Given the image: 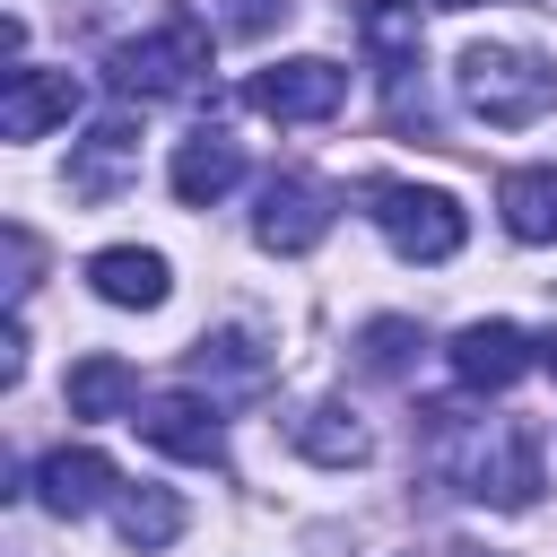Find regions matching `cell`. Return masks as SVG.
Listing matches in <instances>:
<instances>
[{
  "label": "cell",
  "mask_w": 557,
  "mask_h": 557,
  "mask_svg": "<svg viewBox=\"0 0 557 557\" xmlns=\"http://www.w3.org/2000/svg\"><path fill=\"white\" fill-rule=\"evenodd\" d=\"M426 435H435V470L461 496L505 505V513L540 505V435L531 426H513V418L487 426V418H461V409H426Z\"/></svg>",
  "instance_id": "obj_1"
},
{
  "label": "cell",
  "mask_w": 557,
  "mask_h": 557,
  "mask_svg": "<svg viewBox=\"0 0 557 557\" xmlns=\"http://www.w3.org/2000/svg\"><path fill=\"white\" fill-rule=\"evenodd\" d=\"M461 104H470L479 122H496V131L540 122V113L557 104V70H548L540 52H522V44H470V52H461Z\"/></svg>",
  "instance_id": "obj_2"
},
{
  "label": "cell",
  "mask_w": 557,
  "mask_h": 557,
  "mask_svg": "<svg viewBox=\"0 0 557 557\" xmlns=\"http://www.w3.org/2000/svg\"><path fill=\"white\" fill-rule=\"evenodd\" d=\"M200 70H209V35H200V17H165L157 35H131V44L104 52L113 96H139V104H157V96H191Z\"/></svg>",
  "instance_id": "obj_3"
},
{
  "label": "cell",
  "mask_w": 557,
  "mask_h": 557,
  "mask_svg": "<svg viewBox=\"0 0 557 557\" xmlns=\"http://www.w3.org/2000/svg\"><path fill=\"white\" fill-rule=\"evenodd\" d=\"M366 218H374V226L392 235V252H409V261H453L461 235H470L461 200L435 191V183H366Z\"/></svg>",
  "instance_id": "obj_4"
},
{
  "label": "cell",
  "mask_w": 557,
  "mask_h": 557,
  "mask_svg": "<svg viewBox=\"0 0 557 557\" xmlns=\"http://www.w3.org/2000/svg\"><path fill=\"white\" fill-rule=\"evenodd\" d=\"M348 17H357V35H366V61H374V78H383V104H392V122L409 131H426V96H409V70H418V0H348Z\"/></svg>",
  "instance_id": "obj_5"
},
{
  "label": "cell",
  "mask_w": 557,
  "mask_h": 557,
  "mask_svg": "<svg viewBox=\"0 0 557 557\" xmlns=\"http://www.w3.org/2000/svg\"><path fill=\"white\" fill-rule=\"evenodd\" d=\"M244 104H252V113H270V122H331V113L348 104V70H339V61H322V52H296V61L252 70Z\"/></svg>",
  "instance_id": "obj_6"
},
{
  "label": "cell",
  "mask_w": 557,
  "mask_h": 557,
  "mask_svg": "<svg viewBox=\"0 0 557 557\" xmlns=\"http://www.w3.org/2000/svg\"><path fill=\"white\" fill-rule=\"evenodd\" d=\"M131 426H139V444H157L191 470H226V426H218V400H200V392H157L131 409Z\"/></svg>",
  "instance_id": "obj_7"
},
{
  "label": "cell",
  "mask_w": 557,
  "mask_h": 557,
  "mask_svg": "<svg viewBox=\"0 0 557 557\" xmlns=\"http://www.w3.org/2000/svg\"><path fill=\"white\" fill-rule=\"evenodd\" d=\"M252 235H261V252H313L322 235H331V191L313 183V174H270L261 183V209H252Z\"/></svg>",
  "instance_id": "obj_8"
},
{
  "label": "cell",
  "mask_w": 557,
  "mask_h": 557,
  "mask_svg": "<svg viewBox=\"0 0 557 557\" xmlns=\"http://www.w3.org/2000/svg\"><path fill=\"white\" fill-rule=\"evenodd\" d=\"M113 487H122V479H113V461H104L96 444H52V453L35 461V505H44V513H61V522L96 513Z\"/></svg>",
  "instance_id": "obj_9"
},
{
  "label": "cell",
  "mask_w": 557,
  "mask_h": 557,
  "mask_svg": "<svg viewBox=\"0 0 557 557\" xmlns=\"http://www.w3.org/2000/svg\"><path fill=\"white\" fill-rule=\"evenodd\" d=\"M540 366V348L513 331V322H461L453 331V374L470 383V392H505V383H522Z\"/></svg>",
  "instance_id": "obj_10"
},
{
  "label": "cell",
  "mask_w": 557,
  "mask_h": 557,
  "mask_svg": "<svg viewBox=\"0 0 557 557\" xmlns=\"http://www.w3.org/2000/svg\"><path fill=\"white\" fill-rule=\"evenodd\" d=\"M70 113H78V78L70 70H9V87H0V139H44Z\"/></svg>",
  "instance_id": "obj_11"
},
{
  "label": "cell",
  "mask_w": 557,
  "mask_h": 557,
  "mask_svg": "<svg viewBox=\"0 0 557 557\" xmlns=\"http://www.w3.org/2000/svg\"><path fill=\"white\" fill-rule=\"evenodd\" d=\"M165 183H174V200H183V209H209V200H226V191L244 183V148H235L226 131H191V139L174 148Z\"/></svg>",
  "instance_id": "obj_12"
},
{
  "label": "cell",
  "mask_w": 557,
  "mask_h": 557,
  "mask_svg": "<svg viewBox=\"0 0 557 557\" xmlns=\"http://www.w3.org/2000/svg\"><path fill=\"white\" fill-rule=\"evenodd\" d=\"M131 165H139V131H131V113H113V122H96V131L70 148V191H78V200H113V191L131 183Z\"/></svg>",
  "instance_id": "obj_13"
},
{
  "label": "cell",
  "mask_w": 557,
  "mask_h": 557,
  "mask_svg": "<svg viewBox=\"0 0 557 557\" xmlns=\"http://www.w3.org/2000/svg\"><path fill=\"white\" fill-rule=\"evenodd\" d=\"M87 287L104 296V305H122V313H148V305H165V252H148V244H104L96 261H87Z\"/></svg>",
  "instance_id": "obj_14"
},
{
  "label": "cell",
  "mask_w": 557,
  "mask_h": 557,
  "mask_svg": "<svg viewBox=\"0 0 557 557\" xmlns=\"http://www.w3.org/2000/svg\"><path fill=\"white\" fill-rule=\"evenodd\" d=\"M61 400H70V418H131V409H139V366L113 357V348H96V357L70 366Z\"/></svg>",
  "instance_id": "obj_15"
},
{
  "label": "cell",
  "mask_w": 557,
  "mask_h": 557,
  "mask_svg": "<svg viewBox=\"0 0 557 557\" xmlns=\"http://www.w3.org/2000/svg\"><path fill=\"white\" fill-rule=\"evenodd\" d=\"M496 218H505L513 244H557V165L496 174Z\"/></svg>",
  "instance_id": "obj_16"
},
{
  "label": "cell",
  "mask_w": 557,
  "mask_h": 557,
  "mask_svg": "<svg viewBox=\"0 0 557 557\" xmlns=\"http://www.w3.org/2000/svg\"><path fill=\"white\" fill-rule=\"evenodd\" d=\"M296 453L305 461H322V470H357L366 453H374V435L357 426V409H339V400H313V409H296Z\"/></svg>",
  "instance_id": "obj_17"
},
{
  "label": "cell",
  "mask_w": 557,
  "mask_h": 557,
  "mask_svg": "<svg viewBox=\"0 0 557 557\" xmlns=\"http://www.w3.org/2000/svg\"><path fill=\"white\" fill-rule=\"evenodd\" d=\"M113 531L131 548H174L183 540V496L174 487H113Z\"/></svg>",
  "instance_id": "obj_18"
},
{
  "label": "cell",
  "mask_w": 557,
  "mask_h": 557,
  "mask_svg": "<svg viewBox=\"0 0 557 557\" xmlns=\"http://www.w3.org/2000/svg\"><path fill=\"white\" fill-rule=\"evenodd\" d=\"M191 374L218 383V392H261V383H270V357L252 348V331H209V339L191 348Z\"/></svg>",
  "instance_id": "obj_19"
},
{
  "label": "cell",
  "mask_w": 557,
  "mask_h": 557,
  "mask_svg": "<svg viewBox=\"0 0 557 557\" xmlns=\"http://www.w3.org/2000/svg\"><path fill=\"white\" fill-rule=\"evenodd\" d=\"M418 348H426V339H418L409 313H374V322L357 331V366H366L374 383H400V374L418 366Z\"/></svg>",
  "instance_id": "obj_20"
},
{
  "label": "cell",
  "mask_w": 557,
  "mask_h": 557,
  "mask_svg": "<svg viewBox=\"0 0 557 557\" xmlns=\"http://www.w3.org/2000/svg\"><path fill=\"white\" fill-rule=\"evenodd\" d=\"M296 17V0H218V26L235 35V44H261V35H278Z\"/></svg>",
  "instance_id": "obj_21"
},
{
  "label": "cell",
  "mask_w": 557,
  "mask_h": 557,
  "mask_svg": "<svg viewBox=\"0 0 557 557\" xmlns=\"http://www.w3.org/2000/svg\"><path fill=\"white\" fill-rule=\"evenodd\" d=\"M540 366H548V374H557V331H548V339H540Z\"/></svg>",
  "instance_id": "obj_22"
},
{
  "label": "cell",
  "mask_w": 557,
  "mask_h": 557,
  "mask_svg": "<svg viewBox=\"0 0 557 557\" xmlns=\"http://www.w3.org/2000/svg\"><path fill=\"white\" fill-rule=\"evenodd\" d=\"M409 557H418V548H409ZM435 557H479V548H435Z\"/></svg>",
  "instance_id": "obj_23"
}]
</instances>
